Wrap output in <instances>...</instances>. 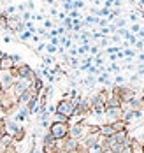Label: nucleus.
Segmentation results:
<instances>
[{"label":"nucleus","mask_w":144,"mask_h":153,"mask_svg":"<svg viewBox=\"0 0 144 153\" xmlns=\"http://www.w3.org/2000/svg\"><path fill=\"white\" fill-rule=\"evenodd\" d=\"M4 127H5V134L11 136L14 141H21L25 137V128L14 120H4Z\"/></svg>","instance_id":"1"},{"label":"nucleus","mask_w":144,"mask_h":153,"mask_svg":"<svg viewBox=\"0 0 144 153\" xmlns=\"http://www.w3.org/2000/svg\"><path fill=\"white\" fill-rule=\"evenodd\" d=\"M69 123H58V122H53L49 125L48 132L53 136L55 141H62V139H67L69 137Z\"/></svg>","instance_id":"2"},{"label":"nucleus","mask_w":144,"mask_h":153,"mask_svg":"<svg viewBox=\"0 0 144 153\" xmlns=\"http://www.w3.org/2000/svg\"><path fill=\"white\" fill-rule=\"evenodd\" d=\"M74 109H76V104H74V100L72 99H62L58 104H56V111L55 113H58V114H64L65 118H72V114H74Z\"/></svg>","instance_id":"3"},{"label":"nucleus","mask_w":144,"mask_h":153,"mask_svg":"<svg viewBox=\"0 0 144 153\" xmlns=\"http://www.w3.org/2000/svg\"><path fill=\"white\" fill-rule=\"evenodd\" d=\"M88 123H76V125H72V127H69V137L76 139V141H83L84 139V136L88 134Z\"/></svg>","instance_id":"4"},{"label":"nucleus","mask_w":144,"mask_h":153,"mask_svg":"<svg viewBox=\"0 0 144 153\" xmlns=\"http://www.w3.org/2000/svg\"><path fill=\"white\" fill-rule=\"evenodd\" d=\"M16 74H14V71L11 69V71H0V88L2 90H11L13 86H14V83H16Z\"/></svg>","instance_id":"5"},{"label":"nucleus","mask_w":144,"mask_h":153,"mask_svg":"<svg viewBox=\"0 0 144 153\" xmlns=\"http://www.w3.org/2000/svg\"><path fill=\"white\" fill-rule=\"evenodd\" d=\"M104 116H106L107 123H114V122H118V120L123 118V109H121L120 106L118 107H106Z\"/></svg>","instance_id":"6"},{"label":"nucleus","mask_w":144,"mask_h":153,"mask_svg":"<svg viewBox=\"0 0 144 153\" xmlns=\"http://www.w3.org/2000/svg\"><path fill=\"white\" fill-rule=\"evenodd\" d=\"M78 148H79V141H76V139H72V137H67L64 141V152L65 153L76 152Z\"/></svg>","instance_id":"7"},{"label":"nucleus","mask_w":144,"mask_h":153,"mask_svg":"<svg viewBox=\"0 0 144 153\" xmlns=\"http://www.w3.org/2000/svg\"><path fill=\"white\" fill-rule=\"evenodd\" d=\"M98 134L104 136V137H111L112 134H114V128H112L111 123H104V125L98 127Z\"/></svg>","instance_id":"8"},{"label":"nucleus","mask_w":144,"mask_h":153,"mask_svg":"<svg viewBox=\"0 0 144 153\" xmlns=\"http://www.w3.org/2000/svg\"><path fill=\"white\" fill-rule=\"evenodd\" d=\"M14 69V62L11 60L9 55H5L4 58H0V71H11Z\"/></svg>","instance_id":"9"},{"label":"nucleus","mask_w":144,"mask_h":153,"mask_svg":"<svg viewBox=\"0 0 144 153\" xmlns=\"http://www.w3.org/2000/svg\"><path fill=\"white\" fill-rule=\"evenodd\" d=\"M28 116H30V111H28V107H27V106H19V111H18L16 120H14V122H25Z\"/></svg>","instance_id":"10"},{"label":"nucleus","mask_w":144,"mask_h":153,"mask_svg":"<svg viewBox=\"0 0 144 153\" xmlns=\"http://www.w3.org/2000/svg\"><path fill=\"white\" fill-rule=\"evenodd\" d=\"M130 150L132 153H144V146L139 143V141H135V139L132 137V144H130Z\"/></svg>","instance_id":"11"},{"label":"nucleus","mask_w":144,"mask_h":153,"mask_svg":"<svg viewBox=\"0 0 144 153\" xmlns=\"http://www.w3.org/2000/svg\"><path fill=\"white\" fill-rule=\"evenodd\" d=\"M112 128H114V132H120V130H127V123L123 122V120H118V122L111 123Z\"/></svg>","instance_id":"12"},{"label":"nucleus","mask_w":144,"mask_h":153,"mask_svg":"<svg viewBox=\"0 0 144 153\" xmlns=\"http://www.w3.org/2000/svg\"><path fill=\"white\" fill-rule=\"evenodd\" d=\"M53 143H55L53 136H51L49 132H46V134H44V137H42V146H48V144H53Z\"/></svg>","instance_id":"13"},{"label":"nucleus","mask_w":144,"mask_h":153,"mask_svg":"<svg viewBox=\"0 0 144 153\" xmlns=\"http://www.w3.org/2000/svg\"><path fill=\"white\" fill-rule=\"evenodd\" d=\"M53 122H58V123H69V118H65L64 114H58V113H55V116H53Z\"/></svg>","instance_id":"14"},{"label":"nucleus","mask_w":144,"mask_h":153,"mask_svg":"<svg viewBox=\"0 0 144 153\" xmlns=\"http://www.w3.org/2000/svg\"><path fill=\"white\" fill-rule=\"evenodd\" d=\"M2 153H18V150H16V144H11V146H7L5 150Z\"/></svg>","instance_id":"15"},{"label":"nucleus","mask_w":144,"mask_h":153,"mask_svg":"<svg viewBox=\"0 0 144 153\" xmlns=\"http://www.w3.org/2000/svg\"><path fill=\"white\" fill-rule=\"evenodd\" d=\"M69 63H70V67H74V69H76V67H79V60H78L76 56H72V58H69Z\"/></svg>","instance_id":"16"},{"label":"nucleus","mask_w":144,"mask_h":153,"mask_svg":"<svg viewBox=\"0 0 144 153\" xmlns=\"http://www.w3.org/2000/svg\"><path fill=\"white\" fill-rule=\"evenodd\" d=\"M72 7H76V9H81V7H84V2H83V0H76V2L72 4Z\"/></svg>","instance_id":"17"},{"label":"nucleus","mask_w":144,"mask_h":153,"mask_svg":"<svg viewBox=\"0 0 144 153\" xmlns=\"http://www.w3.org/2000/svg\"><path fill=\"white\" fill-rule=\"evenodd\" d=\"M30 37H32V32H30V30L21 33V39H23V41H27V39H30Z\"/></svg>","instance_id":"18"},{"label":"nucleus","mask_w":144,"mask_h":153,"mask_svg":"<svg viewBox=\"0 0 144 153\" xmlns=\"http://www.w3.org/2000/svg\"><path fill=\"white\" fill-rule=\"evenodd\" d=\"M139 30H141V27H139L137 23H134V25H132V33H139Z\"/></svg>","instance_id":"19"},{"label":"nucleus","mask_w":144,"mask_h":153,"mask_svg":"<svg viewBox=\"0 0 144 153\" xmlns=\"http://www.w3.org/2000/svg\"><path fill=\"white\" fill-rule=\"evenodd\" d=\"M123 81H125V77H123V76H116V79H114V83H116V85H121Z\"/></svg>","instance_id":"20"},{"label":"nucleus","mask_w":144,"mask_h":153,"mask_svg":"<svg viewBox=\"0 0 144 153\" xmlns=\"http://www.w3.org/2000/svg\"><path fill=\"white\" fill-rule=\"evenodd\" d=\"M5 136V127H4V123H0V139Z\"/></svg>","instance_id":"21"},{"label":"nucleus","mask_w":144,"mask_h":153,"mask_svg":"<svg viewBox=\"0 0 144 153\" xmlns=\"http://www.w3.org/2000/svg\"><path fill=\"white\" fill-rule=\"evenodd\" d=\"M134 46L137 48V49H143V48H144V41H137V42H135Z\"/></svg>","instance_id":"22"},{"label":"nucleus","mask_w":144,"mask_h":153,"mask_svg":"<svg viewBox=\"0 0 144 153\" xmlns=\"http://www.w3.org/2000/svg\"><path fill=\"white\" fill-rule=\"evenodd\" d=\"M90 51L92 55H98V46H90Z\"/></svg>","instance_id":"23"},{"label":"nucleus","mask_w":144,"mask_h":153,"mask_svg":"<svg viewBox=\"0 0 144 153\" xmlns=\"http://www.w3.org/2000/svg\"><path fill=\"white\" fill-rule=\"evenodd\" d=\"M109 71H112V72H118V71H120V67H118L116 63H112L111 67H109Z\"/></svg>","instance_id":"24"},{"label":"nucleus","mask_w":144,"mask_h":153,"mask_svg":"<svg viewBox=\"0 0 144 153\" xmlns=\"http://www.w3.org/2000/svg\"><path fill=\"white\" fill-rule=\"evenodd\" d=\"M130 19H132V21H134V23H135V21H137V19H139V18H137V14H135V13H130Z\"/></svg>","instance_id":"25"},{"label":"nucleus","mask_w":144,"mask_h":153,"mask_svg":"<svg viewBox=\"0 0 144 153\" xmlns=\"http://www.w3.org/2000/svg\"><path fill=\"white\" fill-rule=\"evenodd\" d=\"M107 44H109V41H107V39H102V41H100V46H107Z\"/></svg>","instance_id":"26"},{"label":"nucleus","mask_w":144,"mask_h":153,"mask_svg":"<svg viewBox=\"0 0 144 153\" xmlns=\"http://www.w3.org/2000/svg\"><path fill=\"white\" fill-rule=\"evenodd\" d=\"M48 51H49V53H55V51H56V46H53V44L48 46Z\"/></svg>","instance_id":"27"},{"label":"nucleus","mask_w":144,"mask_h":153,"mask_svg":"<svg viewBox=\"0 0 144 153\" xmlns=\"http://www.w3.org/2000/svg\"><path fill=\"white\" fill-rule=\"evenodd\" d=\"M51 62H53V58H51V56H46V58H44V63H46V65H49Z\"/></svg>","instance_id":"28"},{"label":"nucleus","mask_w":144,"mask_h":153,"mask_svg":"<svg viewBox=\"0 0 144 153\" xmlns=\"http://www.w3.org/2000/svg\"><path fill=\"white\" fill-rule=\"evenodd\" d=\"M112 41H114V42H121V39H120V35H112Z\"/></svg>","instance_id":"29"},{"label":"nucleus","mask_w":144,"mask_h":153,"mask_svg":"<svg viewBox=\"0 0 144 153\" xmlns=\"http://www.w3.org/2000/svg\"><path fill=\"white\" fill-rule=\"evenodd\" d=\"M121 153H132V150H130V146H125V148H123V152Z\"/></svg>","instance_id":"30"},{"label":"nucleus","mask_w":144,"mask_h":153,"mask_svg":"<svg viewBox=\"0 0 144 153\" xmlns=\"http://www.w3.org/2000/svg\"><path fill=\"white\" fill-rule=\"evenodd\" d=\"M44 25H46V28H51V27H53V23H51L49 19H48V21H46V23H44Z\"/></svg>","instance_id":"31"},{"label":"nucleus","mask_w":144,"mask_h":153,"mask_svg":"<svg viewBox=\"0 0 144 153\" xmlns=\"http://www.w3.org/2000/svg\"><path fill=\"white\" fill-rule=\"evenodd\" d=\"M139 37H143V39H144V30H143V28L139 30Z\"/></svg>","instance_id":"32"},{"label":"nucleus","mask_w":144,"mask_h":153,"mask_svg":"<svg viewBox=\"0 0 144 153\" xmlns=\"http://www.w3.org/2000/svg\"><path fill=\"white\" fill-rule=\"evenodd\" d=\"M139 60H141V62L144 63V53H141V55H139Z\"/></svg>","instance_id":"33"},{"label":"nucleus","mask_w":144,"mask_h":153,"mask_svg":"<svg viewBox=\"0 0 144 153\" xmlns=\"http://www.w3.org/2000/svg\"><path fill=\"white\" fill-rule=\"evenodd\" d=\"M0 123H4V113H0Z\"/></svg>","instance_id":"34"},{"label":"nucleus","mask_w":144,"mask_h":153,"mask_svg":"<svg viewBox=\"0 0 144 153\" xmlns=\"http://www.w3.org/2000/svg\"><path fill=\"white\" fill-rule=\"evenodd\" d=\"M0 113H4V106H2V102H0Z\"/></svg>","instance_id":"35"},{"label":"nucleus","mask_w":144,"mask_h":153,"mask_svg":"<svg viewBox=\"0 0 144 153\" xmlns=\"http://www.w3.org/2000/svg\"><path fill=\"white\" fill-rule=\"evenodd\" d=\"M4 56H5V53H2V51H0V58H4Z\"/></svg>","instance_id":"36"},{"label":"nucleus","mask_w":144,"mask_h":153,"mask_svg":"<svg viewBox=\"0 0 144 153\" xmlns=\"http://www.w3.org/2000/svg\"><path fill=\"white\" fill-rule=\"evenodd\" d=\"M141 102H143V106H144V95H143V97H141Z\"/></svg>","instance_id":"37"},{"label":"nucleus","mask_w":144,"mask_h":153,"mask_svg":"<svg viewBox=\"0 0 144 153\" xmlns=\"http://www.w3.org/2000/svg\"><path fill=\"white\" fill-rule=\"evenodd\" d=\"M141 14H143V18H144V11H143V13H141Z\"/></svg>","instance_id":"38"},{"label":"nucleus","mask_w":144,"mask_h":153,"mask_svg":"<svg viewBox=\"0 0 144 153\" xmlns=\"http://www.w3.org/2000/svg\"><path fill=\"white\" fill-rule=\"evenodd\" d=\"M143 146H144V144H143Z\"/></svg>","instance_id":"39"}]
</instances>
